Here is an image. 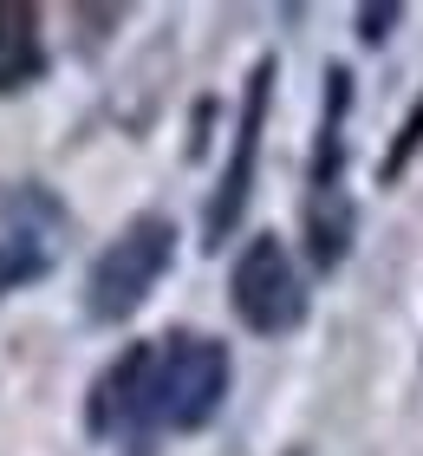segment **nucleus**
<instances>
[{"label": "nucleus", "mask_w": 423, "mask_h": 456, "mask_svg": "<svg viewBox=\"0 0 423 456\" xmlns=\"http://www.w3.org/2000/svg\"><path fill=\"white\" fill-rule=\"evenodd\" d=\"M235 385V359L208 333H163L150 365V404H143V437L150 430H202L216 424Z\"/></svg>", "instance_id": "1"}, {"label": "nucleus", "mask_w": 423, "mask_h": 456, "mask_svg": "<svg viewBox=\"0 0 423 456\" xmlns=\"http://www.w3.org/2000/svg\"><path fill=\"white\" fill-rule=\"evenodd\" d=\"M176 261V222L169 216H137L118 228V241H104V255L85 274V320L92 326H124L143 300L157 294V281Z\"/></svg>", "instance_id": "2"}, {"label": "nucleus", "mask_w": 423, "mask_h": 456, "mask_svg": "<svg viewBox=\"0 0 423 456\" xmlns=\"http://www.w3.org/2000/svg\"><path fill=\"white\" fill-rule=\"evenodd\" d=\"M228 300H235V320L248 333H293L306 320V281L293 267L287 241L281 235H254L241 255H235V274H228Z\"/></svg>", "instance_id": "3"}, {"label": "nucleus", "mask_w": 423, "mask_h": 456, "mask_svg": "<svg viewBox=\"0 0 423 456\" xmlns=\"http://www.w3.org/2000/svg\"><path fill=\"white\" fill-rule=\"evenodd\" d=\"M267 98H273V59H254L248 86H241V118H235V151H228V170L208 196V216H202V235L208 248H222L235 235V222L254 196V170H261V131H267Z\"/></svg>", "instance_id": "4"}, {"label": "nucleus", "mask_w": 423, "mask_h": 456, "mask_svg": "<svg viewBox=\"0 0 423 456\" xmlns=\"http://www.w3.org/2000/svg\"><path fill=\"white\" fill-rule=\"evenodd\" d=\"M150 365H157V339H137V346H124L118 359L98 371L92 404H85V424H92V437H143Z\"/></svg>", "instance_id": "5"}, {"label": "nucleus", "mask_w": 423, "mask_h": 456, "mask_svg": "<svg viewBox=\"0 0 423 456\" xmlns=\"http://www.w3.org/2000/svg\"><path fill=\"white\" fill-rule=\"evenodd\" d=\"M46 72L39 53V13L27 0H0V92H20Z\"/></svg>", "instance_id": "6"}, {"label": "nucleus", "mask_w": 423, "mask_h": 456, "mask_svg": "<svg viewBox=\"0 0 423 456\" xmlns=\"http://www.w3.org/2000/svg\"><path fill=\"white\" fill-rule=\"evenodd\" d=\"M306 248H313V267H338L352 248V209L346 196H313L306 202Z\"/></svg>", "instance_id": "7"}, {"label": "nucleus", "mask_w": 423, "mask_h": 456, "mask_svg": "<svg viewBox=\"0 0 423 456\" xmlns=\"http://www.w3.org/2000/svg\"><path fill=\"white\" fill-rule=\"evenodd\" d=\"M53 267V248L33 235V228H13V235H0V294L7 287H27V281H39Z\"/></svg>", "instance_id": "8"}, {"label": "nucleus", "mask_w": 423, "mask_h": 456, "mask_svg": "<svg viewBox=\"0 0 423 456\" xmlns=\"http://www.w3.org/2000/svg\"><path fill=\"white\" fill-rule=\"evenodd\" d=\"M417 151H423V98L411 105V118H404V131H397V143H391L385 157H378V183H397V176L411 170V157H417Z\"/></svg>", "instance_id": "9"}, {"label": "nucleus", "mask_w": 423, "mask_h": 456, "mask_svg": "<svg viewBox=\"0 0 423 456\" xmlns=\"http://www.w3.org/2000/svg\"><path fill=\"white\" fill-rule=\"evenodd\" d=\"M397 27V0L385 7V0H371V7H358V39H365V46H378V39H385Z\"/></svg>", "instance_id": "10"}]
</instances>
